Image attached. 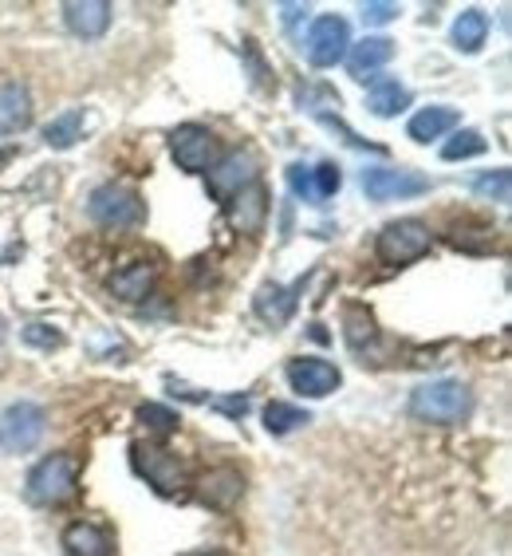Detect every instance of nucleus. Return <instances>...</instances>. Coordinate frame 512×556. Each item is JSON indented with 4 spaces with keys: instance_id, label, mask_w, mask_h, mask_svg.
<instances>
[{
    "instance_id": "1",
    "label": "nucleus",
    "mask_w": 512,
    "mask_h": 556,
    "mask_svg": "<svg viewBox=\"0 0 512 556\" xmlns=\"http://www.w3.org/2000/svg\"><path fill=\"white\" fill-rule=\"evenodd\" d=\"M410 415L434 427H458L473 415V391L458 379H434L410 395Z\"/></svg>"
},
{
    "instance_id": "2",
    "label": "nucleus",
    "mask_w": 512,
    "mask_h": 556,
    "mask_svg": "<svg viewBox=\"0 0 512 556\" xmlns=\"http://www.w3.org/2000/svg\"><path fill=\"white\" fill-rule=\"evenodd\" d=\"M79 490V462L72 454H52L28 473V497L36 505H64Z\"/></svg>"
},
{
    "instance_id": "3",
    "label": "nucleus",
    "mask_w": 512,
    "mask_h": 556,
    "mask_svg": "<svg viewBox=\"0 0 512 556\" xmlns=\"http://www.w3.org/2000/svg\"><path fill=\"white\" fill-rule=\"evenodd\" d=\"M430 245H434V233L422 217H402V222H391L374 241V253L383 265H410V261L426 257Z\"/></svg>"
},
{
    "instance_id": "4",
    "label": "nucleus",
    "mask_w": 512,
    "mask_h": 556,
    "mask_svg": "<svg viewBox=\"0 0 512 556\" xmlns=\"http://www.w3.org/2000/svg\"><path fill=\"white\" fill-rule=\"evenodd\" d=\"M87 214L103 229H130V225H139L146 217V205H142V198L130 186L103 182L87 198Z\"/></svg>"
},
{
    "instance_id": "5",
    "label": "nucleus",
    "mask_w": 512,
    "mask_h": 556,
    "mask_svg": "<svg viewBox=\"0 0 512 556\" xmlns=\"http://www.w3.org/2000/svg\"><path fill=\"white\" fill-rule=\"evenodd\" d=\"M48 430V415L36 403H12L0 410V454H28Z\"/></svg>"
},
{
    "instance_id": "6",
    "label": "nucleus",
    "mask_w": 512,
    "mask_h": 556,
    "mask_svg": "<svg viewBox=\"0 0 512 556\" xmlns=\"http://www.w3.org/2000/svg\"><path fill=\"white\" fill-rule=\"evenodd\" d=\"M170 154L174 162L182 166V170H193V174H209L221 159V142L209 127L202 123H185L170 135Z\"/></svg>"
},
{
    "instance_id": "7",
    "label": "nucleus",
    "mask_w": 512,
    "mask_h": 556,
    "mask_svg": "<svg viewBox=\"0 0 512 556\" xmlns=\"http://www.w3.org/2000/svg\"><path fill=\"white\" fill-rule=\"evenodd\" d=\"M363 190L371 202H402L430 190V178L418 170H398V166H371L363 170Z\"/></svg>"
},
{
    "instance_id": "8",
    "label": "nucleus",
    "mask_w": 512,
    "mask_h": 556,
    "mask_svg": "<svg viewBox=\"0 0 512 556\" xmlns=\"http://www.w3.org/2000/svg\"><path fill=\"white\" fill-rule=\"evenodd\" d=\"M135 470L146 478L158 493H182L185 490V466L178 462V454L166 446H135Z\"/></svg>"
},
{
    "instance_id": "9",
    "label": "nucleus",
    "mask_w": 512,
    "mask_h": 556,
    "mask_svg": "<svg viewBox=\"0 0 512 556\" xmlns=\"http://www.w3.org/2000/svg\"><path fill=\"white\" fill-rule=\"evenodd\" d=\"M347 43H351V28L343 16H320V21L308 28V40H304V52L316 67H335L347 55Z\"/></svg>"
},
{
    "instance_id": "10",
    "label": "nucleus",
    "mask_w": 512,
    "mask_h": 556,
    "mask_svg": "<svg viewBox=\"0 0 512 556\" xmlns=\"http://www.w3.org/2000/svg\"><path fill=\"white\" fill-rule=\"evenodd\" d=\"M253 182H256V159L248 154V150L225 154V159H217L214 170H209V193L225 205L233 202L241 190H248Z\"/></svg>"
},
{
    "instance_id": "11",
    "label": "nucleus",
    "mask_w": 512,
    "mask_h": 556,
    "mask_svg": "<svg viewBox=\"0 0 512 556\" xmlns=\"http://www.w3.org/2000/svg\"><path fill=\"white\" fill-rule=\"evenodd\" d=\"M289 383H292V391H299V395L323 399L343 383V375H340V367L328 364V359H292Z\"/></svg>"
},
{
    "instance_id": "12",
    "label": "nucleus",
    "mask_w": 512,
    "mask_h": 556,
    "mask_svg": "<svg viewBox=\"0 0 512 556\" xmlns=\"http://www.w3.org/2000/svg\"><path fill=\"white\" fill-rule=\"evenodd\" d=\"M64 21L75 36L99 40L111 28V4L107 0H72V4H64Z\"/></svg>"
},
{
    "instance_id": "13",
    "label": "nucleus",
    "mask_w": 512,
    "mask_h": 556,
    "mask_svg": "<svg viewBox=\"0 0 512 556\" xmlns=\"http://www.w3.org/2000/svg\"><path fill=\"white\" fill-rule=\"evenodd\" d=\"M268 217V193L260 182H253L248 190H241L229 202V222H233L236 233H260Z\"/></svg>"
},
{
    "instance_id": "14",
    "label": "nucleus",
    "mask_w": 512,
    "mask_h": 556,
    "mask_svg": "<svg viewBox=\"0 0 512 556\" xmlns=\"http://www.w3.org/2000/svg\"><path fill=\"white\" fill-rule=\"evenodd\" d=\"M391 60H395V40H386V36H367V40H359L347 52V67H351L355 79H367V75L391 64Z\"/></svg>"
},
{
    "instance_id": "15",
    "label": "nucleus",
    "mask_w": 512,
    "mask_h": 556,
    "mask_svg": "<svg viewBox=\"0 0 512 556\" xmlns=\"http://www.w3.org/2000/svg\"><path fill=\"white\" fill-rule=\"evenodd\" d=\"M33 123V96L24 84H0V135H16Z\"/></svg>"
},
{
    "instance_id": "16",
    "label": "nucleus",
    "mask_w": 512,
    "mask_h": 556,
    "mask_svg": "<svg viewBox=\"0 0 512 556\" xmlns=\"http://www.w3.org/2000/svg\"><path fill=\"white\" fill-rule=\"evenodd\" d=\"M241 490H245V478L233 470V466H217V470H209L202 478V502L214 505V509H229V505L241 497Z\"/></svg>"
},
{
    "instance_id": "17",
    "label": "nucleus",
    "mask_w": 512,
    "mask_h": 556,
    "mask_svg": "<svg viewBox=\"0 0 512 556\" xmlns=\"http://www.w3.org/2000/svg\"><path fill=\"white\" fill-rule=\"evenodd\" d=\"M154 280H158V273H154L150 261H130L127 268H118L115 277H111V292L123 296V300H130V304H139V300L150 296Z\"/></svg>"
},
{
    "instance_id": "18",
    "label": "nucleus",
    "mask_w": 512,
    "mask_h": 556,
    "mask_svg": "<svg viewBox=\"0 0 512 556\" xmlns=\"http://www.w3.org/2000/svg\"><path fill=\"white\" fill-rule=\"evenodd\" d=\"M64 548L67 556H111V533L107 529H99L91 521H75L64 529Z\"/></svg>"
},
{
    "instance_id": "19",
    "label": "nucleus",
    "mask_w": 512,
    "mask_h": 556,
    "mask_svg": "<svg viewBox=\"0 0 512 556\" xmlns=\"http://www.w3.org/2000/svg\"><path fill=\"white\" fill-rule=\"evenodd\" d=\"M304 289V280L292 285V289H280V285H265V289L256 292V316L268 324H284L296 308V292Z\"/></svg>"
},
{
    "instance_id": "20",
    "label": "nucleus",
    "mask_w": 512,
    "mask_h": 556,
    "mask_svg": "<svg viewBox=\"0 0 512 556\" xmlns=\"http://www.w3.org/2000/svg\"><path fill=\"white\" fill-rule=\"evenodd\" d=\"M367 108L379 118H395L398 111L410 108V91L398 79H374L371 91H367Z\"/></svg>"
},
{
    "instance_id": "21",
    "label": "nucleus",
    "mask_w": 512,
    "mask_h": 556,
    "mask_svg": "<svg viewBox=\"0 0 512 556\" xmlns=\"http://www.w3.org/2000/svg\"><path fill=\"white\" fill-rule=\"evenodd\" d=\"M485 40H489V16L481 9H465L458 21H453V43H458L465 55H473L485 48Z\"/></svg>"
},
{
    "instance_id": "22",
    "label": "nucleus",
    "mask_w": 512,
    "mask_h": 556,
    "mask_svg": "<svg viewBox=\"0 0 512 556\" xmlns=\"http://www.w3.org/2000/svg\"><path fill=\"white\" fill-rule=\"evenodd\" d=\"M458 127V111L453 108H426L418 111L414 118H410V139L414 142H430V139H441L446 130Z\"/></svg>"
},
{
    "instance_id": "23",
    "label": "nucleus",
    "mask_w": 512,
    "mask_h": 556,
    "mask_svg": "<svg viewBox=\"0 0 512 556\" xmlns=\"http://www.w3.org/2000/svg\"><path fill=\"white\" fill-rule=\"evenodd\" d=\"M84 135V111H64V115H55L48 127H43V142L55 150H67L79 142Z\"/></svg>"
},
{
    "instance_id": "24",
    "label": "nucleus",
    "mask_w": 512,
    "mask_h": 556,
    "mask_svg": "<svg viewBox=\"0 0 512 556\" xmlns=\"http://www.w3.org/2000/svg\"><path fill=\"white\" fill-rule=\"evenodd\" d=\"M311 415L308 410L292 407V403H268L265 407V430L268 434H292V430L308 427Z\"/></svg>"
},
{
    "instance_id": "25",
    "label": "nucleus",
    "mask_w": 512,
    "mask_h": 556,
    "mask_svg": "<svg viewBox=\"0 0 512 556\" xmlns=\"http://www.w3.org/2000/svg\"><path fill=\"white\" fill-rule=\"evenodd\" d=\"M485 147H489V142L481 139L477 130H458V135H453V139L441 147V159H446V162L477 159V154H485Z\"/></svg>"
},
{
    "instance_id": "26",
    "label": "nucleus",
    "mask_w": 512,
    "mask_h": 556,
    "mask_svg": "<svg viewBox=\"0 0 512 556\" xmlns=\"http://www.w3.org/2000/svg\"><path fill=\"white\" fill-rule=\"evenodd\" d=\"M473 193L477 198H485V202H509V193H512V174L504 170H489V174H481L477 182H473Z\"/></svg>"
},
{
    "instance_id": "27",
    "label": "nucleus",
    "mask_w": 512,
    "mask_h": 556,
    "mask_svg": "<svg viewBox=\"0 0 512 556\" xmlns=\"http://www.w3.org/2000/svg\"><path fill=\"white\" fill-rule=\"evenodd\" d=\"M449 241L458 249H470V253H489L497 233H492L489 225H458V229L449 233Z\"/></svg>"
},
{
    "instance_id": "28",
    "label": "nucleus",
    "mask_w": 512,
    "mask_h": 556,
    "mask_svg": "<svg viewBox=\"0 0 512 556\" xmlns=\"http://www.w3.org/2000/svg\"><path fill=\"white\" fill-rule=\"evenodd\" d=\"M343 186V174L340 166H331V162H320V166H311V193H316V205L323 202V198H331V193Z\"/></svg>"
},
{
    "instance_id": "29",
    "label": "nucleus",
    "mask_w": 512,
    "mask_h": 556,
    "mask_svg": "<svg viewBox=\"0 0 512 556\" xmlns=\"http://www.w3.org/2000/svg\"><path fill=\"white\" fill-rule=\"evenodd\" d=\"M139 418L146 422L150 430H158V434H170V430H178V422H182V418L174 415L170 407H158V403H146V407H139Z\"/></svg>"
},
{
    "instance_id": "30",
    "label": "nucleus",
    "mask_w": 512,
    "mask_h": 556,
    "mask_svg": "<svg viewBox=\"0 0 512 556\" xmlns=\"http://www.w3.org/2000/svg\"><path fill=\"white\" fill-rule=\"evenodd\" d=\"M24 343H33V348H48V352H52V348L64 343V336L52 332L48 324H28V328H24Z\"/></svg>"
},
{
    "instance_id": "31",
    "label": "nucleus",
    "mask_w": 512,
    "mask_h": 556,
    "mask_svg": "<svg viewBox=\"0 0 512 556\" xmlns=\"http://www.w3.org/2000/svg\"><path fill=\"white\" fill-rule=\"evenodd\" d=\"M363 21L367 24H391L398 16V4L395 0H371V4H363Z\"/></svg>"
},
{
    "instance_id": "32",
    "label": "nucleus",
    "mask_w": 512,
    "mask_h": 556,
    "mask_svg": "<svg viewBox=\"0 0 512 556\" xmlns=\"http://www.w3.org/2000/svg\"><path fill=\"white\" fill-rule=\"evenodd\" d=\"M289 186L296 190V198H304V202L316 205V193H311V170H308V166H292V170H289Z\"/></svg>"
},
{
    "instance_id": "33",
    "label": "nucleus",
    "mask_w": 512,
    "mask_h": 556,
    "mask_svg": "<svg viewBox=\"0 0 512 556\" xmlns=\"http://www.w3.org/2000/svg\"><path fill=\"white\" fill-rule=\"evenodd\" d=\"M214 407H221L225 415H236V418H241V415L248 410V399H245V395H241V399H217Z\"/></svg>"
},
{
    "instance_id": "34",
    "label": "nucleus",
    "mask_w": 512,
    "mask_h": 556,
    "mask_svg": "<svg viewBox=\"0 0 512 556\" xmlns=\"http://www.w3.org/2000/svg\"><path fill=\"white\" fill-rule=\"evenodd\" d=\"M304 12H308V4H284V24L292 28V24H296Z\"/></svg>"
},
{
    "instance_id": "35",
    "label": "nucleus",
    "mask_w": 512,
    "mask_h": 556,
    "mask_svg": "<svg viewBox=\"0 0 512 556\" xmlns=\"http://www.w3.org/2000/svg\"><path fill=\"white\" fill-rule=\"evenodd\" d=\"M0 340H4V320H0Z\"/></svg>"
},
{
    "instance_id": "36",
    "label": "nucleus",
    "mask_w": 512,
    "mask_h": 556,
    "mask_svg": "<svg viewBox=\"0 0 512 556\" xmlns=\"http://www.w3.org/2000/svg\"><path fill=\"white\" fill-rule=\"evenodd\" d=\"M202 556H225V553H202Z\"/></svg>"
}]
</instances>
